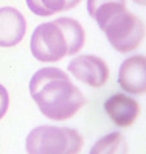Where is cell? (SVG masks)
Returning a JSON list of instances; mask_svg holds the SVG:
<instances>
[{
    "instance_id": "cell-1",
    "label": "cell",
    "mask_w": 146,
    "mask_h": 154,
    "mask_svg": "<svg viewBox=\"0 0 146 154\" xmlns=\"http://www.w3.org/2000/svg\"><path fill=\"white\" fill-rule=\"evenodd\" d=\"M32 98L41 112L55 122L71 119L86 103L85 95L72 84L69 76L50 80L32 94Z\"/></svg>"
},
{
    "instance_id": "cell-2",
    "label": "cell",
    "mask_w": 146,
    "mask_h": 154,
    "mask_svg": "<svg viewBox=\"0 0 146 154\" xmlns=\"http://www.w3.org/2000/svg\"><path fill=\"white\" fill-rule=\"evenodd\" d=\"M84 138L76 129L56 125H39L26 136L28 154H78Z\"/></svg>"
},
{
    "instance_id": "cell-3",
    "label": "cell",
    "mask_w": 146,
    "mask_h": 154,
    "mask_svg": "<svg viewBox=\"0 0 146 154\" xmlns=\"http://www.w3.org/2000/svg\"><path fill=\"white\" fill-rule=\"evenodd\" d=\"M102 32L116 51L128 54L141 46L145 37V26L140 17L126 9L111 18Z\"/></svg>"
},
{
    "instance_id": "cell-4",
    "label": "cell",
    "mask_w": 146,
    "mask_h": 154,
    "mask_svg": "<svg viewBox=\"0 0 146 154\" xmlns=\"http://www.w3.org/2000/svg\"><path fill=\"white\" fill-rule=\"evenodd\" d=\"M32 55L43 63L59 61L67 56V42L55 22L38 25L30 41Z\"/></svg>"
},
{
    "instance_id": "cell-5",
    "label": "cell",
    "mask_w": 146,
    "mask_h": 154,
    "mask_svg": "<svg viewBox=\"0 0 146 154\" xmlns=\"http://www.w3.org/2000/svg\"><path fill=\"white\" fill-rule=\"evenodd\" d=\"M68 71L76 80L91 88H102L110 77L108 65L95 55H78L68 63Z\"/></svg>"
},
{
    "instance_id": "cell-6",
    "label": "cell",
    "mask_w": 146,
    "mask_h": 154,
    "mask_svg": "<svg viewBox=\"0 0 146 154\" xmlns=\"http://www.w3.org/2000/svg\"><path fill=\"white\" fill-rule=\"evenodd\" d=\"M117 82L126 93L144 94L146 91V57L140 54L125 59L119 69Z\"/></svg>"
},
{
    "instance_id": "cell-7",
    "label": "cell",
    "mask_w": 146,
    "mask_h": 154,
    "mask_svg": "<svg viewBox=\"0 0 146 154\" xmlns=\"http://www.w3.org/2000/svg\"><path fill=\"white\" fill-rule=\"evenodd\" d=\"M105 110L115 125L120 128L132 127L140 116V105L129 95L117 93L105 102Z\"/></svg>"
},
{
    "instance_id": "cell-8",
    "label": "cell",
    "mask_w": 146,
    "mask_h": 154,
    "mask_svg": "<svg viewBox=\"0 0 146 154\" xmlns=\"http://www.w3.org/2000/svg\"><path fill=\"white\" fill-rule=\"evenodd\" d=\"M26 20L13 7L0 8V47H14L24 39Z\"/></svg>"
},
{
    "instance_id": "cell-9",
    "label": "cell",
    "mask_w": 146,
    "mask_h": 154,
    "mask_svg": "<svg viewBox=\"0 0 146 154\" xmlns=\"http://www.w3.org/2000/svg\"><path fill=\"white\" fill-rule=\"evenodd\" d=\"M53 22L60 28L64 39L67 42V55L72 56L81 51L86 39L85 29L82 28V25L71 17H61Z\"/></svg>"
},
{
    "instance_id": "cell-10",
    "label": "cell",
    "mask_w": 146,
    "mask_h": 154,
    "mask_svg": "<svg viewBox=\"0 0 146 154\" xmlns=\"http://www.w3.org/2000/svg\"><path fill=\"white\" fill-rule=\"evenodd\" d=\"M89 154H128V142L120 132H112L97 140Z\"/></svg>"
},
{
    "instance_id": "cell-11",
    "label": "cell",
    "mask_w": 146,
    "mask_h": 154,
    "mask_svg": "<svg viewBox=\"0 0 146 154\" xmlns=\"http://www.w3.org/2000/svg\"><path fill=\"white\" fill-rule=\"evenodd\" d=\"M65 76H68L67 73L64 71H61L60 68H56V67H46V68L38 69V71L33 75L32 80H30V84H29L30 95L33 93H35L43 84L48 82L50 80L57 79V77H65Z\"/></svg>"
},
{
    "instance_id": "cell-12",
    "label": "cell",
    "mask_w": 146,
    "mask_h": 154,
    "mask_svg": "<svg viewBox=\"0 0 146 154\" xmlns=\"http://www.w3.org/2000/svg\"><path fill=\"white\" fill-rule=\"evenodd\" d=\"M124 11H126L125 3H116V2L107 3V4L99 7V8L95 11L93 18L97 21L99 29L102 30L106 26L107 22H108L114 16H116V14L124 12Z\"/></svg>"
},
{
    "instance_id": "cell-13",
    "label": "cell",
    "mask_w": 146,
    "mask_h": 154,
    "mask_svg": "<svg viewBox=\"0 0 146 154\" xmlns=\"http://www.w3.org/2000/svg\"><path fill=\"white\" fill-rule=\"evenodd\" d=\"M41 5L44 17H48L51 14L63 12L65 8V0H41Z\"/></svg>"
},
{
    "instance_id": "cell-14",
    "label": "cell",
    "mask_w": 146,
    "mask_h": 154,
    "mask_svg": "<svg viewBox=\"0 0 146 154\" xmlns=\"http://www.w3.org/2000/svg\"><path fill=\"white\" fill-rule=\"evenodd\" d=\"M9 109V94L8 90L0 84V120L4 118Z\"/></svg>"
},
{
    "instance_id": "cell-15",
    "label": "cell",
    "mask_w": 146,
    "mask_h": 154,
    "mask_svg": "<svg viewBox=\"0 0 146 154\" xmlns=\"http://www.w3.org/2000/svg\"><path fill=\"white\" fill-rule=\"evenodd\" d=\"M112 2H116V3H125V0H87V12L91 17H94V13L99 7L107 4V3H112Z\"/></svg>"
},
{
    "instance_id": "cell-16",
    "label": "cell",
    "mask_w": 146,
    "mask_h": 154,
    "mask_svg": "<svg viewBox=\"0 0 146 154\" xmlns=\"http://www.w3.org/2000/svg\"><path fill=\"white\" fill-rule=\"evenodd\" d=\"M80 3H81V0H65V8H64V11H71L73 8H76Z\"/></svg>"
},
{
    "instance_id": "cell-17",
    "label": "cell",
    "mask_w": 146,
    "mask_h": 154,
    "mask_svg": "<svg viewBox=\"0 0 146 154\" xmlns=\"http://www.w3.org/2000/svg\"><path fill=\"white\" fill-rule=\"evenodd\" d=\"M136 4H138V5H145L146 4V0H133Z\"/></svg>"
}]
</instances>
